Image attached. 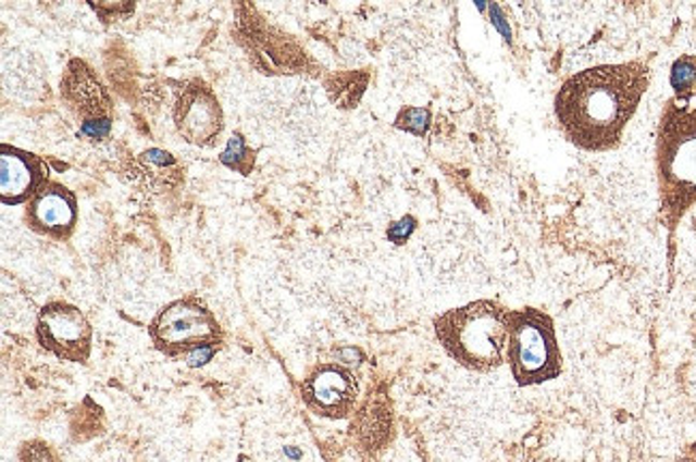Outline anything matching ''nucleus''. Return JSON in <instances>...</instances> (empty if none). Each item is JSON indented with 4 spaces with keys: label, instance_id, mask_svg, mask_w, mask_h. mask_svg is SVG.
<instances>
[{
    "label": "nucleus",
    "instance_id": "nucleus-1",
    "mask_svg": "<svg viewBox=\"0 0 696 462\" xmlns=\"http://www.w3.org/2000/svg\"><path fill=\"white\" fill-rule=\"evenodd\" d=\"M647 86L649 66L638 61L585 68L559 88L557 121L579 148L609 150L620 143Z\"/></svg>",
    "mask_w": 696,
    "mask_h": 462
},
{
    "label": "nucleus",
    "instance_id": "nucleus-2",
    "mask_svg": "<svg viewBox=\"0 0 696 462\" xmlns=\"http://www.w3.org/2000/svg\"><path fill=\"white\" fill-rule=\"evenodd\" d=\"M510 311L490 300H478L435 317L442 347L461 366L488 373L501 366L508 351Z\"/></svg>",
    "mask_w": 696,
    "mask_h": 462
},
{
    "label": "nucleus",
    "instance_id": "nucleus-3",
    "mask_svg": "<svg viewBox=\"0 0 696 462\" xmlns=\"http://www.w3.org/2000/svg\"><path fill=\"white\" fill-rule=\"evenodd\" d=\"M656 154L664 210L680 216L696 201V90L669 101Z\"/></svg>",
    "mask_w": 696,
    "mask_h": 462
},
{
    "label": "nucleus",
    "instance_id": "nucleus-4",
    "mask_svg": "<svg viewBox=\"0 0 696 462\" xmlns=\"http://www.w3.org/2000/svg\"><path fill=\"white\" fill-rule=\"evenodd\" d=\"M506 353L519 386L547 384L561 375L554 320L538 309L510 313Z\"/></svg>",
    "mask_w": 696,
    "mask_h": 462
},
{
    "label": "nucleus",
    "instance_id": "nucleus-5",
    "mask_svg": "<svg viewBox=\"0 0 696 462\" xmlns=\"http://www.w3.org/2000/svg\"><path fill=\"white\" fill-rule=\"evenodd\" d=\"M148 332L154 347L170 358L189 355L210 342L221 345V326L209 307L198 298H183L163 307Z\"/></svg>",
    "mask_w": 696,
    "mask_h": 462
},
{
    "label": "nucleus",
    "instance_id": "nucleus-6",
    "mask_svg": "<svg viewBox=\"0 0 696 462\" xmlns=\"http://www.w3.org/2000/svg\"><path fill=\"white\" fill-rule=\"evenodd\" d=\"M61 97L79 123V133L92 141L105 139L112 132L110 97L84 61H71L61 82Z\"/></svg>",
    "mask_w": 696,
    "mask_h": 462
},
{
    "label": "nucleus",
    "instance_id": "nucleus-7",
    "mask_svg": "<svg viewBox=\"0 0 696 462\" xmlns=\"http://www.w3.org/2000/svg\"><path fill=\"white\" fill-rule=\"evenodd\" d=\"M37 338L44 349L65 362L84 364L92 349V328L70 302H50L39 311Z\"/></svg>",
    "mask_w": 696,
    "mask_h": 462
},
{
    "label": "nucleus",
    "instance_id": "nucleus-8",
    "mask_svg": "<svg viewBox=\"0 0 696 462\" xmlns=\"http://www.w3.org/2000/svg\"><path fill=\"white\" fill-rule=\"evenodd\" d=\"M176 129L185 141L196 146H210L223 132V110L216 95L202 79L183 88L174 105Z\"/></svg>",
    "mask_w": 696,
    "mask_h": 462
},
{
    "label": "nucleus",
    "instance_id": "nucleus-9",
    "mask_svg": "<svg viewBox=\"0 0 696 462\" xmlns=\"http://www.w3.org/2000/svg\"><path fill=\"white\" fill-rule=\"evenodd\" d=\"M302 397L318 415L339 420L351 413L358 400V382L346 366L320 364L304 379Z\"/></svg>",
    "mask_w": 696,
    "mask_h": 462
},
{
    "label": "nucleus",
    "instance_id": "nucleus-10",
    "mask_svg": "<svg viewBox=\"0 0 696 462\" xmlns=\"http://www.w3.org/2000/svg\"><path fill=\"white\" fill-rule=\"evenodd\" d=\"M46 163L22 148L0 146V198L4 205H20L35 198L46 180Z\"/></svg>",
    "mask_w": 696,
    "mask_h": 462
},
{
    "label": "nucleus",
    "instance_id": "nucleus-11",
    "mask_svg": "<svg viewBox=\"0 0 696 462\" xmlns=\"http://www.w3.org/2000/svg\"><path fill=\"white\" fill-rule=\"evenodd\" d=\"M26 221L37 234L65 240L77 223V201L67 187L57 183H46L41 191L28 201Z\"/></svg>",
    "mask_w": 696,
    "mask_h": 462
},
{
    "label": "nucleus",
    "instance_id": "nucleus-12",
    "mask_svg": "<svg viewBox=\"0 0 696 462\" xmlns=\"http://www.w3.org/2000/svg\"><path fill=\"white\" fill-rule=\"evenodd\" d=\"M253 161H256V152L249 148L247 139L240 133H234L227 139L225 150L221 152V163L229 170H234L236 174L249 176L253 170Z\"/></svg>",
    "mask_w": 696,
    "mask_h": 462
},
{
    "label": "nucleus",
    "instance_id": "nucleus-13",
    "mask_svg": "<svg viewBox=\"0 0 696 462\" xmlns=\"http://www.w3.org/2000/svg\"><path fill=\"white\" fill-rule=\"evenodd\" d=\"M696 82V59L695 57H684L680 61H675V65L671 68V86L675 88L678 95H686L693 92V86Z\"/></svg>",
    "mask_w": 696,
    "mask_h": 462
},
{
    "label": "nucleus",
    "instance_id": "nucleus-14",
    "mask_svg": "<svg viewBox=\"0 0 696 462\" xmlns=\"http://www.w3.org/2000/svg\"><path fill=\"white\" fill-rule=\"evenodd\" d=\"M428 121H431L428 110L408 108V110H403V112L399 114L397 127H399V129H406V132L422 135V133H426V129H428Z\"/></svg>",
    "mask_w": 696,
    "mask_h": 462
},
{
    "label": "nucleus",
    "instance_id": "nucleus-15",
    "mask_svg": "<svg viewBox=\"0 0 696 462\" xmlns=\"http://www.w3.org/2000/svg\"><path fill=\"white\" fill-rule=\"evenodd\" d=\"M216 349H219V342H210V345H204V347H198V349L191 351L189 355H185V360H187V364H189L191 369L204 366V364H209L210 360L214 358Z\"/></svg>",
    "mask_w": 696,
    "mask_h": 462
},
{
    "label": "nucleus",
    "instance_id": "nucleus-16",
    "mask_svg": "<svg viewBox=\"0 0 696 462\" xmlns=\"http://www.w3.org/2000/svg\"><path fill=\"white\" fill-rule=\"evenodd\" d=\"M412 229H414V221H412V218H406V221L397 223V225L390 229L388 236H390L397 245H401V242L412 234Z\"/></svg>",
    "mask_w": 696,
    "mask_h": 462
},
{
    "label": "nucleus",
    "instance_id": "nucleus-17",
    "mask_svg": "<svg viewBox=\"0 0 696 462\" xmlns=\"http://www.w3.org/2000/svg\"><path fill=\"white\" fill-rule=\"evenodd\" d=\"M695 450H696V446H695Z\"/></svg>",
    "mask_w": 696,
    "mask_h": 462
}]
</instances>
